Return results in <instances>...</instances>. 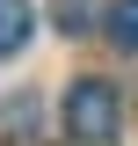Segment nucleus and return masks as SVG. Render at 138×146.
<instances>
[{"label": "nucleus", "instance_id": "1", "mask_svg": "<svg viewBox=\"0 0 138 146\" xmlns=\"http://www.w3.org/2000/svg\"><path fill=\"white\" fill-rule=\"evenodd\" d=\"M116 124H124V95L109 80H73L66 88V139L102 146V139H116Z\"/></svg>", "mask_w": 138, "mask_h": 146}, {"label": "nucleus", "instance_id": "2", "mask_svg": "<svg viewBox=\"0 0 138 146\" xmlns=\"http://www.w3.org/2000/svg\"><path fill=\"white\" fill-rule=\"evenodd\" d=\"M36 15H29V0H0V58H15L22 44H29Z\"/></svg>", "mask_w": 138, "mask_h": 146}, {"label": "nucleus", "instance_id": "3", "mask_svg": "<svg viewBox=\"0 0 138 146\" xmlns=\"http://www.w3.org/2000/svg\"><path fill=\"white\" fill-rule=\"evenodd\" d=\"M51 22H58V36H95L102 0H51Z\"/></svg>", "mask_w": 138, "mask_h": 146}, {"label": "nucleus", "instance_id": "4", "mask_svg": "<svg viewBox=\"0 0 138 146\" xmlns=\"http://www.w3.org/2000/svg\"><path fill=\"white\" fill-rule=\"evenodd\" d=\"M109 44L116 51H138V0H116L109 7Z\"/></svg>", "mask_w": 138, "mask_h": 146}]
</instances>
